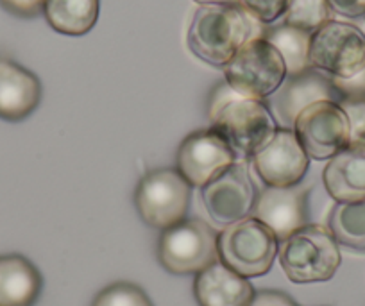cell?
<instances>
[{
  "label": "cell",
  "mask_w": 365,
  "mask_h": 306,
  "mask_svg": "<svg viewBox=\"0 0 365 306\" xmlns=\"http://www.w3.org/2000/svg\"><path fill=\"white\" fill-rule=\"evenodd\" d=\"M0 6L19 19H34L43 13L45 0H0Z\"/></svg>",
  "instance_id": "cell-26"
},
{
  "label": "cell",
  "mask_w": 365,
  "mask_h": 306,
  "mask_svg": "<svg viewBox=\"0 0 365 306\" xmlns=\"http://www.w3.org/2000/svg\"><path fill=\"white\" fill-rule=\"evenodd\" d=\"M237 4L249 13L262 26H276L285 16L290 0H237Z\"/></svg>",
  "instance_id": "cell-24"
},
{
  "label": "cell",
  "mask_w": 365,
  "mask_h": 306,
  "mask_svg": "<svg viewBox=\"0 0 365 306\" xmlns=\"http://www.w3.org/2000/svg\"><path fill=\"white\" fill-rule=\"evenodd\" d=\"M222 70L231 90L256 101L276 93L289 76L282 54L263 36L242 45Z\"/></svg>",
  "instance_id": "cell-5"
},
{
  "label": "cell",
  "mask_w": 365,
  "mask_h": 306,
  "mask_svg": "<svg viewBox=\"0 0 365 306\" xmlns=\"http://www.w3.org/2000/svg\"><path fill=\"white\" fill-rule=\"evenodd\" d=\"M158 260L172 274H199L219 260L217 233L202 219H185L161 231Z\"/></svg>",
  "instance_id": "cell-8"
},
{
  "label": "cell",
  "mask_w": 365,
  "mask_h": 306,
  "mask_svg": "<svg viewBox=\"0 0 365 306\" xmlns=\"http://www.w3.org/2000/svg\"><path fill=\"white\" fill-rule=\"evenodd\" d=\"M312 68L331 79H351L365 70V34L356 26L329 20L310 36Z\"/></svg>",
  "instance_id": "cell-7"
},
{
  "label": "cell",
  "mask_w": 365,
  "mask_h": 306,
  "mask_svg": "<svg viewBox=\"0 0 365 306\" xmlns=\"http://www.w3.org/2000/svg\"><path fill=\"white\" fill-rule=\"evenodd\" d=\"M269 98V108L274 118L282 124V128L292 129L297 115L304 108L321 101L340 102V93L331 77L315 68H308L297 76H287L285 83Z\"/></svg>",
  "instance_id": "cell-14"
},
{
  "label": "cell",
  "mask_w": 365,
  "mask_h": 306,
  "mask_svg": "<svg viewBox=\"0 0 365 306\" xmlns=\"http://www.w3.org/2000/svg\"><path fill=\"white\" fill-rule=\"evenodd\" d=\"M255 287L220 260L195 274L194 295L199 306H251Z\"/></svg>",
  "instance_id": "cell-16"
},
{
  "label": "cell",
  "mask_w": 365,
  "mask_h": 306,
  "mask_svg": "<svg viewBox=\"0 0 365 306\" xmlns=\"http://www.w3.org/2000/svg\"><path fill=\"white\" fill-rule=\"evenodd\" d=\"M310 36L312 34L307 31L296 29L287 24L269 26L263 33V38L282 54L289 76H297L312 68L310 59H308Z\"/></svg>",
  "instance_id": "cell-20"
},
{
  "label": "cell",
  "mask_w": 365,
  "mask_h": 306,
  "mask_svg": "<svg viewBox=\"0 0 365 306\" xmlns=\"http://www.w3.org/2000/svg\"><path fill=\"white\" fill-rule=\"evenodd\" d=\"M310 186H265L258 193L251 217L265 224L283 242L308 224Z\"/></svg>",
  "instance_id": "cell-13"
},
{
  "label": "cell",
  "mask_w": 365,
  "mask_h": 306,
  "mask_svg": "<svg viewBox=\"0 0 365 306\" xmlns=\"http://www.w3.org/2000/svg\"><path fill=\"white\" fill-rule=\"evenodd\" d=\"M208 118L210 128L226 140L242 161L251 160L278 131V122L265 101L242 97L226 81L217 84L210 95Z\"/></svg>",
  "instance_id": "cell-1"
},
{
  "label": "cell",
  "mask_w": 365,
  "mask_h": 306,
  "mask_svg": "<svg viewBox=\"0 0 365 306\" xmlns=\"http://www.w3.org/2000/svg\"><path fill=\"white\" fill-rule=\"evenodd\" d=\"M329 20H333V11L329 9L328 0H290L289 9L283 16V24L310 34Z\"/></svg>",
  "instance_id": "cell-22"
},
{
  "label": "cell",
  "mask_w": 365,
  "mask_h": 306,
  "mask_svg": "<svg viewBox=\"0 0 365 306\" xmlns=\"http://www.w3.org/2000/svg\"><path fill=\"white\" fill-rule=\"evenodd\" d=\"M278 258L292 283H322L335 276L342 256L331 231L319 224H307L279 242Z\"/></svg>",
  "instance_id": "cell-3"
},
{
  "label": "cell",
  "mask_w": 365,
  "mask_h": 306,
  "mask_svg": "<svg viewBox=\"0 0 365 306\" xmlns=\"http://www.w3.org/2000/svg\"><path fill=\"white\" fill-rule=\"evenodd\" d=\"M251 160L265 186L299 185L310 165V158L304 153L296 133L287 128H278L269 143H265Z\"/></svg>",
  "instance_id": "cell-12"
},
{
  "label": "cell",
  "mask_w": 365,
  "mask_h": 306,
  "mask_svg": "<svg viewBox=\"0 0 365 306\" xmlns=\"http://www.w3.org/2000/svg\"><path fill=\"white\" fill-rule=\"evenodd\" d=\"M192 186L178 168H154L136 185L135 206L145 224L167 230L187 219Z\"/></svg>",
  "instance_id": "cell-6"
},
{
  "label": "cell",
  "mask_w": 365,
  "mask_h": 306,
  "mask_svg": "<svg viewBox=\"0 0 365 306\" xmlns=\"http://www.w3.org/2000/svg\"><path fill=\"white\" fill-rule=\"evenodd\" d=\"M333 84L340 93V101L347 97H365V70L351 79H333Z\"/></svg>",
  "instance_id": "cell-28"
},
{
  "label": "cell",
  "mask_w": 365,
  "mask_h": 306,
  "mask_svg": "<svg viewBox=\"0 0 365 306\" xmlns=\"http://www.w3.org/2000/svg\"><path fill=\"white\" fill-rule=\"evenodd\" d=\"M91 306H154L149 295L135 283L117 281L96 295Z\"/></svg>",
  "instance_id": "cell-23"
},
{
  "label": "cell",
  "mask_w": 365,
  "mask_h": 306,
  "mask_svg": "<svg viewBox=\"0 0 365 306\" xmlns=\"http://www.w3.org/2000/svg\"><path fill=\"white\" fill-rule=\"evenodd\" d=\"M333 15L344 19H361L365 16V0H328Z\"/></svg>",
  "instance_id": "cell-27"
},
{
  "label": "cell",
  "mask_w": 365,
  "mask_h": 306,
  "mask_svg": "<svg viewBox=\"0 0 365 306\" xmlns=\"http://www.w3.org/2000/svg\"><path fill=\"white\" fill-rule=\"evenodd\" d=\"M40 79L26 66L0 56V118L24 121L40 106Z\"/></svg>",
  "instance_id": "cell-15"
},
{
  "label": "cell",
  "mask_w": 365,
  "mask_h": 306,
  "mask_svg": "<svg viewBox=\"0 0 365 306\" xmlns=\"http://www.w3.org/2000/svg\"><path fill=\"white\" fill-rule=\"evenodd\" d=\"M251 306H297L290 295L278 290H259L255 294Z\"/></svg>",
  "instance_id": "cell-29"
},
{
  "label": "cell",
  "mask_w": 365,
  "mask_h": 306,
  "mask_svg": "<svg viewBox=\"0 0 365 306\" xmlns=\"http://www.w3.org/2000/svg\"><path fill=\"white\" fill-rule=\"evenodd\" d=\"M101 0H45L43 16L59 34L83 36L99 20Z\"/></svg>",
  "instance_id": "cell-19"
},
{
  "label": "cell",
  "mask_w": 365,
  "mask_h": 306,
  "mask_svg": "<svg viewBox=\"0 0 365 306\" xmlns=\"http://www.w3.org/2000/svg\"><path fill=\"white\" fill-rule=\"evenodd\" d=\"M235 161L238 160L231 147L212 128L188 135L178 151V170L192 188L208 185Z\"/></svg>",
  "instance_id": "cell-11"
},
{
  "label": "cell",
  "mask_w": 365,
  "mask_h": 306,
  "mask_svg": "<svg viewBox=\"0 0 365 306\" xmlns=\"http://www.w3.org/2000/svg\"><path fill=\"white\" fill-rule=\"evenodd\" d=\"M41 287L40 270L26 256L0 255V306H34Z\"/></svg>",
  "instance_id": "cell-18"
},
{
  "label": "cell",
  "mask_w": 365,
  "mask_h": 306,
  "mask_svg": "<svg viewBox=\"0 0 365 306\" xmlns=\"http://www.w3.org/2000/svg\"><path fill=\"white\" fill-rule=\"evenodd\" d=\"M263 33L265 26L238 4L199 6L188 27L187 44L195 58L224 68L242 45L262 38Z\"/></svg>",
  "instance_id": "cell-2"
},
{
  "label": "cell",
  "mask_w": 365,
  "mask_h": 306,
  "mask_svg": "<svg viewBox=\"0 0 365 306\" xmlns=\"http://www.w3.org/2000/svg\"><path fill=\"white\" fill-rule=\"evenodd\" d=\"M326 192L336 203L365 199V143H349L322 170Z\"/></svg>",
  "instance_id": "cell-17"
},
{
  "label": "cell",
  "mask_w": 365,
  "mask_h": 306,
  "mask_svg": "<svg viewBox=\"0 0 365 306\" xmlns=\"http://www.w3.org/2000/svg\"><path fill=\"white\" fill-rule=\"evenodd\" d=\"M258 193L247 165L242 160L235 161L230 168L201 188L206 212L222 226L251 217Z\"/></svg>",
  "instance_id": "cell-10"
},
{
  "label": "cell",
  "mask_w": 365,
  "mask_h": 306,
  "mask_svg": "<svg viewBox=\"0 0 365 306\" xmlns=\"http://www.w3.org/2000/svg\"><path fill=\"white\" fill-rule=\"evenodd\" d=\"M339 104L349 121L351 143H365V97H347Z\"/></svg>",
  "instance_id": "cell-25"
},
{
  "label": "cell",
  "mask_w": 365,
  "mask_h": 306,
  "mask_svg": "<svg viewBox=\"0 0 365 306\" xmlns=\"http://www.w3.org/2000/svg\"><path fill=\"white\" fill-rule=\"evenodd\" d=\"M199 6H215V4H237V0H194Z\"/></svg>",
  "instance_id": "cell-30"
},
{
  "label": "cell",
  "mask_w": 365,
  "mask_h": 306,
  "mask_svg": "<svg viewBox=\"0 0 365 306\" xmlns=\"http://www.w3.org/2000/svg\"><path fill=\"white\" fill-rule=\"evenodd\" d=\"M292 131L310 160L326 161L351 143L347 115L339 102L321 101L297 115Z\"/></svg>",
  "instance_id": "cell-9"
},
{
  "label": "cell",
  "mask_w": 365,
  "mask_h": 306,
  "mask_svg": "<svg viewBox=\"0 0 365 306\" xmlns=\"http://www.w3.org/2000/svg\"><path fill=\"white\" fill-rule=\"evenodd\" d=\"M328 230L339 245L365 251V199L336 203L328 217Z\"/></svg>",
  "instance_id": "cell-21"
},
{
  "label": "cell",
  "mask_w": 365,
  "mask_h": 306,
  "mask_svg": "<svg viewBox=\"0 0 365 306\" xmlns=\"http://www.w3.org/2000/svg\"><path fill=\"white\" fill-rule=\"evenodd\" d=\"M276 235L255 217L224 226L217 233L219 260L244 277H259L272 269L278 256Z\"/></svg>",
  "instance_id": "cell-4"
}]
</instances>
